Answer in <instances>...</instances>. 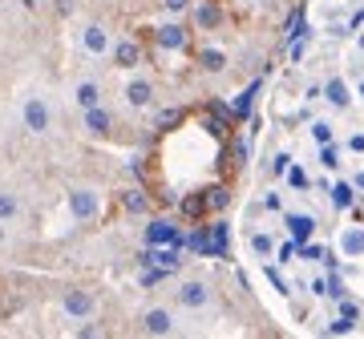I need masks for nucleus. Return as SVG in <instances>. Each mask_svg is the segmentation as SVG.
I'll use <instances>...</instances> for the list:
<instances>
[{"instance_id":"nucleus-1","label":"nucleus","mask_w":364,"mask_h":339,"mask_svg":"<svg viewBox=\"0 0 364 339\" xmlns=\"http://www.w3.org/2000/svg\"><path fill=\"white\" fill-rule=\"evenodd\" d=\"M69 210L77 222H94V218L101 214V194L77 186V190H69Z\"/></svg>"},{"instance_id":"nucleus-2","label":"nucleus","mask_w":364,"mask_h":339,"mask_svg":"<svg viewBox=\"0 0 364 339\" xmlns=\"http://www.w3.org/2000/svg\"><path fill=\"white\" fill-rule=\"evenodd\" d=\"M21 118H24V129H28V134H45V129H49V105H45V97H24Z\"/></svg>"},{"instance_id":"nucleus-3","label":"nucleus","mask_w":364,"mask_h":339,"mask_svg":"<svg viewBox=\"0 0 364 339\" xmlns=\"http://www.w3.org/2000/svg\"><path fill=\"white\" fill-rule=\"evenodd\" d=\"M146 242H150V246H182V235H178V226H174V222L154 218V222L146 226Z\"/></svg>"},{"instance_id":"nucleus-4","label":"nucleus","mask_w":364,"mask_h":339,"mask_svg":"<svg viewBox=\"0 0 364 339\" xmlns=\"http://www.w3.org/2000/svg\"><path fill=\"white\" fill-rule=\"evenodd\" d=\"M61 307H65V315L69 319H89L94 315V295L89 291H81V287H73V291H65V299H61Z\"/></svg>"},{"instance_id":"nucleus-5","label":"nucleus","mask_w":364,"mask_h":339,"mask_svg":"<svg viewBox=\"0 0 364 339\" xmlns=\"http://www.w3.org/2000/svg\"><path fill=\"white\" fill-rule=\"evenodd\" d=\"M174 295H178V303H182V307H191V311H198V307H207V303H211V291H207V283H198V279H187Z\"/></svg>"},{"instance_id":"nucleus-6","label":"nucleus","mask_w":364,"mask_h":339,"mask_svg":"<svg viewBox=\"0 0 364 339\" xmlns=\"http://www.w3.org/2000/svg\"><path fill=\"white\" fill-rule=\"evenodd\" d=\"M154 45L170 48V53H182V48L191 45V37H187V28H182V24H162V28L154 33Z\"/></svg>"},{"instance_id":"nucleus-7","label":"nucleus","mask_w":364,"mask_h":339,"mask_svg":"<svg viewBox=\"0 0 364 339\" xmlns=\"http://www.w3.org/2000/svg\"><path fill=\"white\" fill-rule=\"evenodd\" d=\"M114 61H118V69L142 65V45H138V41H118V45H114Z\"/></svg>"},{"instance_id":"nucleus-8","label":"nucleus","mask_w":364,"mask_h":339,"mask_svg":"<svg viewBox=\"0 0 364 339\" xmlns=\"http://www.w3.org/2000/svg\"><path fill=\"white\" fill-rule=\"evenodd\" d=\"M142 327H146V336H170V331H174V319H170V311L154 307V311H146Z\"/></svg>"},{"instance_id":"nucleus-9","label":"nucleus","mask_w":364,"mask_h":339,"mask_svg":"<svg viewBox=\"0 0 364 339\" xmlns=\"http://www.w3.org/2000/svg\"><path fill=\"white\" fill-rule=\"evenodd\" d=\"M125 101H130V105H138V109L150 105V101H154V85H150L146 77H134V81L125 85Z\"/></svg>"},{"instance_id":"nucleus-10","label":"nucleus","mask_w":364,"mask_h":339,"mask_svg":"<svg viewBox=\"0 0 364 339\" xmlns=\"http://www.w3.org/2000/svg\"><path fill=\"white\" fill-rule=\"evenodd\" d=\"M110 125H114L110 109H101V105L85 109V129H89V134H110Z\"/></svg>"},{"instance_id":"nucleus-11","label":"nucleus","mask_w":364,"mask_h":339,"mask_svg":"<svg viewBox=\"0 0 364 339\" xmlns=\"http://www.w3.org/2000/svg\"><path fill=\"white\" fill-rule=\"evenodd\" d=\"M81 45L89 48V53H105V48H110V37H105L101 24H89V28L81 33Z\"/></svg>"},{"instance_id":"nucleus-12","label":"nucleus","mask_w":364,"mask_h":339,"mask_svg":"<svg viewBox=\"0 0 364 339\" xmlns=\"http://www.w3.org/2000/svg\"><path fill=\"white\" fill-rule=\"evenodd\" d=\"M218 21H223L218 4H215V0H202V4H198V12H194V24H198V28H215Z\"/></svg>"},{"instance_id":"nucleus-13","label":"nucleus","mask_w":364,"mask_h":339,"mask_svg":"<svg viewBox=\"0 0 364 339\" xmlns=\"http://www.w3.org/2000/svg\"><path fill=\"white\" fill-rule=\"evenodd\" d=\"M77 105H81V109L101 105V85H97V81H81V85H77Z\"/></svg>"},{"instance_id":"nucleus-14","label":"nucleus","mask_w":364,"mask_h":339,"mask_svg":"<svg viewBox=\"0 0 364 339\" xmlns=\"http://www.w3.org/2000/svg\"><path fill=\"white\" fill-rule=\"evenodd\" d=\"M231 202V194H227V186H207L202 190V206H207V214H215V210H223Z\"/></svg>"},{"instance_id":"nucleus-15","label":"nucleus","mask_w":364,"mask_h":339,"mask_svg":"<svg viewBox=\"0 0 364 339\" xmlns=\"http://www.w3.org/2000/svg\"><path fill=\"white\" fill-rule=\"evenodd\" d=\"M231 246H227V222H215L211 226V259H227Z\"/></svg>"},{"instance_id":"nucleus-16","label":"nucleus","mask_w":364,"mask_h":339,"mask_svg":"<svg viewBox=\"0 0 364 339\" xmlns=\"http://www.w3.org/2000/svg\"><path fill=\"white\" fill-rule=\"evenodd\" d=\"M288 230H291V239L295 242H304L308 235L315 230V218H308V214H291L288 218Z\"/></svg>"},{"instance_id":"nucleus-17","label":"nucleus","mask_w":364,"mask_h":339,"mask_svg":"<svg viewBox=\"0 0 364 339\" xmlns=\"http://www.w3.org/2000/svg\"><path fill=\"white\" fill-rule=\"evenodd\" d=\"M121 206H125L130 214H146V210H150V198H146L142 190H125L121 194Z\"/></svg>"},{"instance_id":"nucleus-18","label":"nucleus","mask_w":364,"mask_h":339,"mask_svg":"<svg viewBox=\"0 0 364 339\" xmlns=\"http://www.w3.org/2000/svg\"><path fill=\"white\" fill-rule=\"evenodd\" d=\"M178 210H182L187 218H202V214H207V206H202V190H198V194H182Z\"/></svg>"},{"instance_id":"nucleus-19","label":"nucleus","mask_w":364,"mask_h":339,"mask_svg":"<svg viewBox=\"0 0 364 339\" xmlns=\"http://www.w3.org/2000/svg\"><path fill=\"white\" fill-rule=\"evenodd\" d=\"M340 246H344V255H364V230H361V226L344 230V239H340Z\"/></svg>"},{"instance_id":"nucleus-20","label":"nucleus","mask_w":364,"mask_h":339,"mask_svg":"<svg viewBox=\"0 0 364 339\" xmlns=\"http://www.w3.org/2000/svg\"><path fill=\"white\" fill-rule=\"evenodd\" d=\"M324 97H328L332 105H340V109L352 101V93H348V85H344V81H328V85H324Z\"/></svg>"},{"instance_id":"nucleus-21","label":"nucleus","mask_w":364,"mask_h":339,"mask_svg":"<svg viewBox=\"0 0 364 339\" xmlns=\"http://www.w3.org/2000/svg\"><path fill=\"white\" fill-rule=\"evenodd\" d=\"M198 65L207 73H218V69H227V57H223L218 48H202V53H198Z\"/></svg>"},{"instance_id":"nucleus-22","label":"nucleus","mask_w":364,"mask_h":339,"mask_svg":"<svg viewBox=\"0 0 364 339\" xmlns=\"http://www.w3.org/2000/svg\"><path fill=\"white\" fill-rule=\"evenodd\" d=\"M17 214H21V202L8 190H0V222H8V218H17Z\"/></svg>"},{"instance_id":"nucleus-23","label":"nucleus","mask_w":364,"mask_h":339,"mask_svg":"<svg viewBox=\"0 0 364 339\" xmlns=\"http://www.w3.org/2000/svg\"><path fill=\"white\" fill-rule=\"evenodd\" d=\"M255 89H259V85H251V89H243L239 93V101H235V113H239V118L251 113V105H255Z\"/></svg>"},{"instance_id":"nucleus-24","label":"nucleus","mask_w":364,"mask_h":339,"mask_svg":"<svg viewBox=\"0 0 364 339\" xmlns=\"http://www.w3.org/2000/svg\"><path fill=\"white\" fill-rule=\"evenodd\" d=\"M352 198H356V194H352V186H348V182H340L336 190H332V206H340V210H344V206H352Z\"/></svg>"},{"instance_id":"nucleus-25","label":"nucleus","mask_w":364,"mask_h":339,"mask_svg":"<svg viewBox=\"0 0 364 339\" xmlns=\"http://www.w3.org/2000/svg\"><path fill=\"white\" fill-rule=\"evenodd\" d=\"M312 134H315V142H320V145H328V142H332V125H328V121H315V125H312Z\"/></svg>"},{"instance_id":"nucleus-26","label":"nucleus","mask_w":364,"mask_h":339,"mask_svg":"<svg viewBox=\"0 0 364 339\" xmlns=\"http://www.w3.org/2000/svg\"><path fill=\"white\" fill-rule=\"evenodd\" d=\"M178 121H182V109H170V113L158 118V129H170V125H178Z\"/></svg>"},{"instance_id":"nucleus-27","label":"nucleus","mask_w":364,"mask_h":339,"mask_svg":"<svg viewBox=\"0 0 364 339\" xmlns=\"http://www.w3.org/2000/svg\"><path fill=\"white\" fill-rule=\"evenodd\" d=\"M320 162H324L328 170H332V166H340V162H336V149H332V145H324V149H320Z\"/></svg>"},{"instance_id":"nucleus-28","label":"nucleus","mask_w":364,"mask_h":339,"mask_svg":"<svg viewBox=\"0 0 364 339\" xmlns=\"http://www.w3.org/2000/svg\"><path fill=\"white\" fill-rule=\"evenodd\" d=\"M267 279H271V283H275V287H279V295H284V291H288V283H284V275H279V271H275V266H267Z\"/></svg>"},{"instance_id":"nucleus-29","label":"nucleus","mask_w":364,"mask_h":339,"mask_svg":"<svg viewBox=\"0 0 364 339\" xmlns=\"http://www.w3.org/2000/svg\"><path fill=\"white\" fill-rule=\"evenodd\" d=\"M251 242H255V250H259V255H267V250H271V239H267V235H255Z\"/></svg>"},{"instance_id":"nucleus-30","label":"nucleus","mask_w":364,"mask_h":339,"mask_svg":"<svg viewBox=\"0 0 364 339\" xmlns=\"http://www.w3.org/2000/svg\"><path fill=\"white\" fill-rule=\"evenodd\" d=\"M300 255H304V259H328V255H324V250H320V246H304V250H300Z\"/></svg>"},{"instance_id":"nucleus-31","label":"nucleus","mask_w":364,"mask_h":339,"mask_svg":"<svg viewBox=\"0 0 364 339\" xmlns=\"http://www.w3.org/2000/svg\"><path fill=\"white\" fill-rule=\"evenodd\" d=\"M288 166H291V158H288V154H279V158H275V174H284Z\"/></svg>"},{"instance_id":"nucleus-32","label":"nucleus","mask_w":364,"mask_h":339,"mask_svg":"<svg viewBox=\"0 0 364 339\" xmlns=\"http://www.w3.org/2000/svg\"><path fill=\"white\" fill-rule=\"evenodd\" d=\"M166 8H170V12H182V8H187V0H166Z\"/></svg>"},{"instance_id":"nucleus-33","label":"nucleus","mask_w":364,"mask_h":339,"mask_svg":"<svg viewBox=\"0 0 364 339\" xmlns=\"http://www.w3.org/2000/svg\"><path fill=\"white\" fill-rule=\"evenodd\" d=\"M356 186H361V190H364V174H356Z\"/></svg>"},{"instance_id":"nucleus-34","label":"nucleus","mask_w":364,"mask_h":339,"mask_svg":"<svg viewBox=\"0 0 364 339\" xmlns=\"http://www.w3.org/2000/svg\"><path fill=\"white\" fill-rule=\"evenodd\" d=\"M361 97H364V85H361Z\"/></svg>"}]
</instances>
